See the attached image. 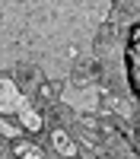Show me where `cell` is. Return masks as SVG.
Listing matches in <instances>:
<instances>
[{"mask_svg":"<svg viewBox=\"0 0 140 159\" xmlns=\"http://www.w3.org/2000/svg\"><path fill=\"white\" fill-rule=\"evenodd\" d=\"M0 108H3V111H22L25 127H38V118L25 108V102H22V96L16 92V86L7 83V80H0Z\"/></svg>","mask_w":140,"mask_h":159,"instance_id":"1","label":"cell"},{"mask_svg":"<svg viewBox=\"0 0 140 159\" xmlns=\"http://www.w3.org/2000/svg\"><path fill=\"white\" fill-rule=\"evenodd\" d=\"M54 143H57V150H61L64 156H73V153H76L73 143H67V137H64V134H54Z\"/></svg>","mask_w":140,"mask_h":159,"instance_id":"2","label":"cell"},{"mask_svg":"<svg viewBox=\"0 0 140 159\" xmlns=\"http://www.w3.org/2000/svg\"><path fill=\"white\" fill-rule=\"evenodd\" d=\"M19 153H22V159H38V150H32V147H19Z\"/></svg>","mask_w":140,"mask_h":159,"instance_id":"3","label":"cell"}]
</instances>
